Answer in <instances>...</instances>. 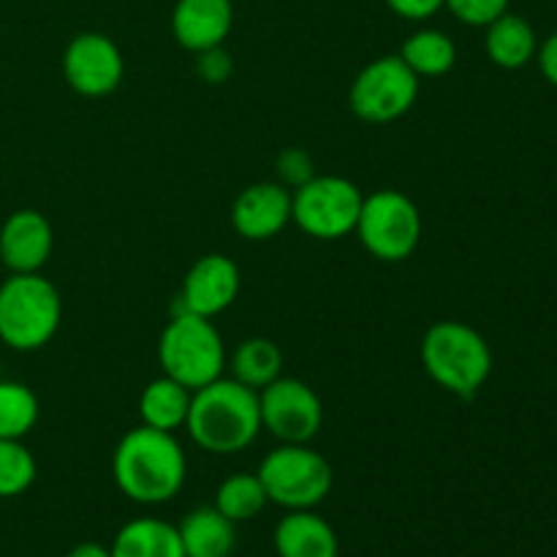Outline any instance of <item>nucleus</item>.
I'll use <instances>...</instances> for the list:
<instances>
[{"mask_svg": "<svg viewBox=\"0 0 557 557\" xmlns=\"http://www.w3.org/2000/svg\"><path fill=\"white\" fill-rule=\"evenodd\" d=\"M112 476L120 493L134 504H169L183 490L188 457L174 433L139 424L120 438L112 455Z\"/></svg>", "mask_w": 557, "mask_h": 557, "instance_id": "obj_1", "label": "nucleus"}, {"mask_svg": "<svg viewBox=\"0 0 557 557\" xmlns=\"http://www.w3.org/2000/svg\"><path fill=\"white\" fill-rule=\"evenodd\" d=\"M185 430L194 444L210 455L245 451L261 433L259 392L221 375L194 392Z\"/></svg>", "mask_w": 557, "mask_h": 557, "instance_id": "obj_2", "label": "nucleus"}, {"mask_svg": "<svg viewBox=\"0 0 557 557\" xmlns=\"http://www.w3.org/2000/svg\"><path fill=\"white\" fill-rule=\"evenodd\" d=\"M422 368L441 389L471 400L493 373V351L482 332L462 321H438L419 346Z\"/></svg>", "mask_w": 557, "mask_h": 557, "instance_id": "obj_3", "label": "nucleus"}, {"mask_svg": "<svg viewBox=\"0 0 557 557\" xmlns=\"http://www.w3.org/2000/svg\"><path fill=\"white\" fill-rule=\"evenodd\" d=\"M63 321V299L41 272H11L0 283V341L14 351H38Z\"/></svg>", "mask_w": 557, "mask_h": 557, "instance_id": "obj_4", "label": "nucleus"}, {"mask_svg": "<svg viewBox=\"0 0 557 557\" xmlns=\"http://www.w3.org/2000/svg\"><path fill=\"white\" fill-rule=\"evenodd\" d=\"M226 362V346H223V337L212 324V319L174 310V315L158 337L161 373L196 392L221 379Z\"/></svg>", "mask_w": 557, "mask_h": 557, "instance_id": "obj_5", "label": "nucleus"}, {"mask_svg": "<svg viewBox=\"0 0 557 557\" xmlns=\"http://www.w3.org/2000/svg\"><path fill=\"white\" fill-rule=\"evenodd\" d=\"M259 479L270 504L286 511L315 509L332 490V468L308 444H281L261 460Z\"/></svg>", "mask_w": 557, "mask_h": 557, "instance_id": "obj_6", "label": "nucleus"}, {"mask_svg": "<svg viewBox=\"0 0 557 557\" xmlns=\"http://www.w3.org/2000/svg\"><path fill=\"white\" fill-rule=\"evenodd\" d=\"M364 194L346 177L315 174L308 183L292 190V221L308 237L332 239L357 232Z\"/></svg>", "mask_w": 557, "mask_h": 557, "instance_id": "obj_7", "label": "nucleus"}, {"mask_svg": "<svg viewBox=\"0 0 557 557\" xmlns=\"http://www.w3.org/2000/svg\"><path fill=\"white\" fill-rule=\"evenodd\" d=\"M354 234L379 261H406L422 239V212L400 190H375L364 196Z\"/></svg>", "mask_w": 557, "mask_h": 557, "instance_id": "obj_8", "label": "nucleus"}, {"mask_svg": "<svg viewBox=\"0 0 557 557\" xmlns=\"http://www.w3.org/2000/svg\"><path fill=\"white\" fill-rule=\"evenodd\" d=\"M419 98V76L400 54H384L364 65L354 79L348 103L359 120L373 125L395 123Z\"/></svg>", "mask_w": 557, "mask_h": 557, "instance_id": "obj_9", "label": "nucleus"}, {"mask_svg": "<svg viewBox=\"0 0 557 557\" xmlns=\"http://www.w3.org/2000/svg\"><path fill=\"white\" fill-rule=\"evenodd\" d=\"M261 430L281 444H310L324 424V406L313 386L299 379H275L259 392Z\"/></svg>", "mask_w": 557, "mask_h": 557, "instance_id": "obj_10", "label": "nucleus"}, {"mask_svg": "<svg viewBox=\"0 0 557 557\" xmlns=\"http://www.w3.org/2000/svg\"><path fill=\"white\" fill-rule=\"evenodd\" d=\"M63 76L85 98L109 96L125 76V60L117 44L96 30L79 33L63 52Z\"/></svg>", "mask_w": 557, "mask_h": 557, "instance_id": "obj_11", "label": "nucleus"}, {"mask_svg": "<svg viewBox=\"0 0 557 557\" xmlns=\"http://www.w3.org/2000/svg\"><path fill=\"white\" fill-rule=\"evenodd\" d=\"M239 294V267L223 253H207L185 275L174 310L215 319L234 305Z\"/></svg>", "mask_w": 557, "mask_h": 557, "instance_id": "obj_12", "label": "nucleus"}, {"mask_svg": "<svg viewBox=\"0 0 557 557\" xmlns=\"http://www.w3.org/2000/svg\"><path fill=\"white\" fill-rule=\"evenodd\" d=\"M292 223V190L283 183L248 185L234 199L232 226L250 243L277 237Z\"/></svg>", "mask_w": 557, "mask_h": 557, "instance_id": "obj_13", "label": "nucleus"}, {"mask_svg": "<svg viewBox=\"0 0 557 557\" xmlns=\"http://www.w3.org/2000/svg\"><path fill=\"white\" fill-rule=\"evenodd\" d=\"M52 248V223L38 210L11 212L0 226V261L11 272H41Z\"/></svg>", "mask_w": 557, "mask_h": 557, "instance_id": "obj_14", "label": "nucleus"}, {"mask_svg": "<svg viewBox=\"0 0 557 557\" xmlns=\"http://www.w3.org/2000/svg\"><path fill=\"white\" fill-rule=\"evenodd\" d=\"M234 27L232 0H177L172 11V33L188 52L223 47Z\"/></svg>", "mask_w": 557, "mask_h": 557, "instance_id": "obj_15", "label": "nucleus"}, {"mask_svg": "<svg viewBox=\"0 0 557 557\" xmlns=\"http://www.w3.org/2000/svg\"><path fill=\"white\" fill-rule=\"evenodd\" d=\"M277 557H337V533L313 509L288 511L275 528Z\"/></svg>", "mask_w": 557, "mask_h": 557, "instance_id": "obj_16", "label": "nucleus"}, {"mask_svg": "<svg viewBox=\"0 0 557 557\" xmlns=\"http://www.w3.org/2000/svg\"><path fill=\"white\" fill-rule=\"evenodd\" d=\"M536 30H533L525 16L506 11L504 16H498V20L484 27V52L498 69H525L536 58Z\"/></svg>", "mask_w": 557, "mask_h": 557, "instance_id": "obj_17", "label": "nucleus"}, {"mask_svg": "<svg viewBox=\"0 0 557 557\" xmlns=\"http://www.w3.org/2000/svg\"><path fill=\"white\" fill-rule=\"evenodd\" d=\"M185 557H228L237 544V531L228 517L215 506H199L188 511L177 525Z\"/></svg>", "mask_w": 557, "mask_h": 557, "instance_id": "obj_18", "label": "nucleus"}, {"mask_svg": "<svg viewBox=\"0 0 557 557\" xmlns=\"http://www.w3.org/2000/svg\"><path fill=\"white\" fill-rule=\"evenodd\" d=\"M112 557H185L177 525L158 517H139L125 522L114 536Z\"/></svg>", "mask_w": 557, "mask_h": 557, "instance_id": "obj_19", "label": "nucleus"}, {"mask_svg": "<svg viewBox=\"0 0 557 557\" xmlns=\"http://www.w3.org/2000/svg\"><path fill=\"white\" fill-rule=\"evenodd\" d=\"M190 397H194V392L188 386L161 373V379L150 381L139 397L141 424L163 430V433H177L188 422Z\"/></svg>", "mask_w": 557, "mask_h": 557, "instance_id": "obj_20", "label": "nucleus"}, {"mask_svg": "<svg viewBox=\"0 0 557 557\" xmlns=\"http://www.w3.org/2000/svg\"><path fill=\"white\" fill-rule=\"evenodd\" d=\"M226 364L232 368L234 381H239L248 389L261 392L267 384L281 379L283 354L270 337H248V341L234 348L232 359Z\"/></svg>", "mask_w": 557, "mask_h": 557, "instance_id": "obj_21", "label": "nucleus"}, {"mask_svg": "<svg viewBox=\"0 0 557 557\" xmlns=\"http://www.w3.org/2000/svg\"><path fill=\"white\" fill-rule=\"evenodd\" d=\"M397 54L419 79L449 74L457 63V47L451 36H446L444 30H435V27H422V30L411 33Z\"/></svg>", "mask_w": 557, "mask_h": 557, "instance_id": "obj_22", "label": "nucleus"}, {"mask_svg": "<svg viewBox=\"0 0 557 557\" xmlns=\"http://www.w3.org/2000/svg\"><path fill=\"white\" fill-rule=\"evenodd\" d=\"M267 504L270 500H267L259 473H234V476L223 479L215 493V509L223 517H228L234 525L259 517Z\"/></svg>", "mask_w": 557, "mask_h": 557, "instance_id": "obj_23", "label": "nucleus"}, {"mask_svg": "<svg viewBox=\"0 0 557 557\" xmlns=\"http://www.w3.org/2000/svg\"><path fill=\"white\" fill-rule=\"evenodd\" d=\"M38 397L20 381H0V438L22 441L38 424Z\"/></svg>", "mask_w": 557, "mask_h": 557, "instance_id": "obj_24", "label": "nucleus"}, {"mask_svg": "<svg viewBox=\"0 0 557 557\" xmlns=\"http://www.w3.org/2000/svg\"><path fill=\"white\" fill-rule=\"evenodd\" d=\"M38 476L33 451L22 441L0 438V498H16L27 493Z\"/></svg>", "mask_w": 557, "mask_h": 557, "instance_id": "obj_25", "label": "nucleus"}, {"mask_svg": "<svg viewBox=\"0 0 557 557\" xmlns=\"http://www.w3.org/2000/svg\"><path fill=\"white\" fill-rule=\"evenodd\" d=\"M509 3L511 0H444V9H449L462 25L487 27L509 11Z\"/></svg>", "mask_w": 557, "mask_h": 557, "instance_id": "obj_26", "label": "nucleus"}, {"mask_svg": "<svg viewBox=\"0 0 557 557\" xmlns=\"http://www.w3.org/2000/svg\"><path fill=\"white\" fill-rule=\"evenodd\" d=\"M277 172H281V183L286 185L288 190L299 188V185L308 183L310 177H315L313 161H310L308 152L299 150V147H288V150L281 152V158H277Z\"/></svg>", "mask_w": 557, "mask_h": 557, "instance_id": "obj_27", "label": "nucleus"}, {"mask_svg": "<svg viewBox=\"0 0 557 557\" xmlns=\"http://www.w3.org/2000/svg\"><path fill=\"white\" fill-rule=\"evenodd\" d=\"M196 71H199V76L205 82H210V85H223V82L232 76L234 71V60L232 54L226 52V47H212V49H205V52L196 54Z\"/></svg>", "mask_w": 557, "mask_h": 557, "instance_id": "obj_28", "label": "nucleus"}, {"mask_svg": "<svg viewBox=\"0 0 557 557\" xmlns=\"http://www.w3.org/2000/svg\"><path fill=\"white\" fill-rule=\"evenodd\" d=\"M397 16L411 22H424L444 9V0H384Z\"/></svg>", "mask_w": 557, "mask_h": 557, "instance_id": "obj_29", "label": "nucleus"}, {"mask_svg": "<svg viewBox=\"0 0 557 557\" xmlns=\"http://www.w3.org/2000/svg\"><path fill=\"white\" fill-rule=\"evenodd\" d=\"M536 60L544 79H547L553 87H557V33H553V36L544 38V41L539 44Z\"/></svg>", "mask_w": 557, "mask_h": 557, "instance_id": "obj_30", "label": "nucleus"}, {"mask_svg": "<svg viewBox=\"0 0 557 557\" xmlns=\"http://www.w3.org/2000/svg\"><path fill=\"white\" fill-rule=\"evenodd\" d=\"M65 557H112V553H109V547H103V544L82 542L76 544V547H71Z\"/></svg>", "mask_w": 557, "mask_h": 557, "instance_id": "obj_31", "label": "nucleus"}]
</instances>
